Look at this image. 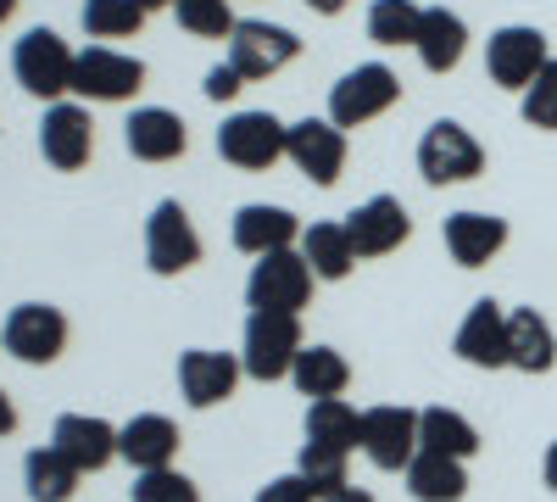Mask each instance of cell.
<instances>
[{
	"instance_id": "obj_41",
	"label": "cell",
	"mask_w": 557,
	"mask_h": 502,
	"mask_svg": "<svg viewBox=\"0 0 557 502\" xmlns=\"http://www.w3.org/2000/svg\"><path fill=\"white\" fill-rule=\"evenodd\" d=\"M312 12H323V17H335V12H346V0H307Z\"/></svg>"
},
{
	"instance_id": "obj_28",
	"label": "cell",
	"mask_w": 557,
	"mask_h": 502,
	"mask_svg": "<svg viewBox=\"0 0 557 502\" xmlns=\"http://www.w3.org/2000/svg\"><path fill=\"white\" fill-rule=\"evenodd\" d=\"M301 257L318 280H346L357 262V246L346 235V223H312V230H301Z\"/></svg>"
},
{
	"instance_id": "obj_4",
	"label": "cell",
	"mask_w": 557,
	"mask_h": 502,
	"mask_svg": "<svg viewBox=\"0 0 557 502\" xmlns=\"http://www.w3.org/2000/svg\"><path fill=\"white\" fill-rule=\"evenodd\" d=\"M396 101H401V78L385 62H362L330 89V123L335 128H362V123L385 118Z\"/></svg>"
},
{
	"instance_id": "obj_1",
	"label": "cell",
	"mask_w": 557,
	"mask_h": 502,
	"mask_svg": "<svg viewBox=\"0 0 557 502\" xmlns=\"http://www.w3.org/2000/svg\"><path fill=\"white\" fill-rule=\"evenodd\" d=\"M73 68H78V57L67 51V39H62L57 28H28V34L17 39V51H12L17 84L28 89V96L51 101V107L73 89Z\"/></svg>"
},
{
	"instance_id": "obj_35",
	"label": "cell",
	"mask_w": 557,
	"mask_h": 502,
	"mask_svg": "<svg viewBox=\"0 0 557 502\" xmlns=\"http://www.w3.org/2000/svg\"><path fill=\"white\" fill-rule=\"evenodd\" d=\"M178 28H190L196 39H228L235 34V17H228L223 0H173Z\"/></svg>"
},
{
	"instance_id": "obj_39",
	"label": "cell",
	"mask_w": 557,
	"mask_h": 502,
	"mask_svg": "<svg viewBox=\"0 0 557 502\" xmlns=\"http://www.w3.org/2000/svg\"><path fill=\"white\" fill-rule=\"evenodd\" d=\"M541 480H546V491L557 497V441L546 446V458H541Z\"/></svg>"
},
{
	"instance_id": "obj_20",
	"label": "cell",
	"mask_w": 557,
	"mask_h": 502,
	"mask_svg": "<svg viewBox=\"0 0 557 502\" xmlns=\"http://www.w3.org/2000/svg\"><path fill=\"white\" fill-rule=\"evenodd\" d=\"M123 146L139 157V162H178L190 134H184V118L168 112V107H139L128 123H123Z\"/></svg>"
},
{
	"instance_id": "obj_36",
	"label": "cell",
	"mask_w": 557,
	"mask_h": 502,
	"mask_svg": "<svg viewBox=\"0 0 557 502\" xmlns=\"http://www.w3.org/2000/svg\"><path fill=\"white\" fill-rule=\"evenodd\" d=\"M128 497H134V502H201L196 480H190V475H178V469H151V475H134Z\"/></svg>"
},
{
	"instance_id": "obj_34",
	"label": "cell",
	"mask_w": 557,
	"mask_h": 502,
	"mask_svg": "<svg viewBox=\"0 0 557 502\" xmlns=\"http://www.w3.org/2000/svg\"><path fill=\"white\" fill-rule=\"evenodd\" d=\"M519 112H524V123H530V128L557 134V57L535 73V84L519 96Z\"/></svg>"
},
{
	"instance_id": "obj_7",
	"label": "cell",
	"mask_w": 557,
	"mask_h": 502,
	"mask_svg": "<svg viewBox=\"0 0 557 502\" xmlns=\"http://www.w3.org/2000/svg\"><path fill=\"white\" fill-rule=\"evenodd\" d=\"M0 346H7L17 363H57L67 352V318L62 307H45V302H23L7 313V325H0Z\"/></svg>"
},
{
	"instance_id": "obj_6",
	"label": "cell",
	"mask_w": 557,
	"mask_h": 502,
	"mask_svg": "<svg viewBox=\"0 0 557 502\" xmlns=\"http://www.w3.org/2000/svg\"><path fill=\"white\" fill-rule=\"evenodd\" d=\"M418 173H424L430 185H469V179L485 173V146L462 123L441 118V123L424 128V140H418Z\"/></svg>"
},
{
	"instance_id": "obj_37",
	"label": "cell",
	"mask_w": 557,
	"mask_h": 502,
	"mask_svg": "<svg viewBox=\"0 0 557 502\" xmlns=\"http://www.w3.org/2000/svg\"><path fill=\"white\" fill-rule=\"evenodd\" d=\"M257 502H318V497H312V486L301 475H278V480H268L257 491Z\"/></svg>"
},
{
	"instance_id": "obj_33",
	"label": "cell",
	"mask_w": 557,
	"mask_h": 502,
	"mask_svg": "<svg viewBox=\"0 0 557 502\" xmlns=\"http://www.w3.org/2000/svg\"><path fill=\"white\" fill-rule=\"evenodd\" d=\"M84 28L89 39H128L139 34V23H146V12L134 7V0H84Z\"/></svg>"
},
{
	"instance_id": "obj_22",
	"label": "cell",
	"mask_w": 557,
	"mask_h": 502,
	"mask_svg": "<svg viewBox=\"0 0 557 502\" xmlns=\"http://www.w3.org/2000/svg\"><path fill=\"white\" fill-rule=\"evenodd\" d=\"M301 241V223L290 207H268V201H251L235 212V246L246 257H273V252H290Z\"/></svg>"
},
{
	"instance_id": "obj_43",
	"label": "cell",
	"mask_w": 557,
	"mask_h": 502,
	"mask_svg": "<svg viewBox=\"0 0 557 502\" xmlns=\"http://www.w3.org/2000/svg\"><path fill=\"white\" fill-rule=\"evenodd\" d=\"M139 12H162V7H173V0H134Z\"/></svg>"
},
{
	"instance_id": "obj_8",
	"label": "cell",
	"mask_w": 557,
	"mask_h": 502,
	"mask_svg": "<svg viewBox=\"0 0 557 502\" xmlns=\"http://www.w3.org/2000/svg\"><path fill=\"white\" fill-rule=\"evenodd\" d=\"M546 62H552L546 34L530 28V23H507V28H496L491 45H485V73H491V84L519 89V96L535 84V73H541Z\"/></svg>"
},
{
	"instance_id": "obj_17",
	"label": "cell",
	"mask_w": 557,
	"mask_h": 502,
	"mask_svg": "<svg viewBox=\"0 0 557 502\" xmlns=\"http://www.w3.org/2000/svg\"><path fill=\"white\" fill-rule=\"evenodd\" d=\"M346 235L357 246V257H391L407 235H412V218L396 196H368L351 218H346Z\"/></svg>"
},
{
	"instance_id": "obj_10",
	"label": "cell",
	"mask_w": 557,
	"mask_h": 502,
	"mask_svg": "<svg viewBox=\"0 0 557 502\" xmlns=\"http://www.w3.org/2000/svg\"><path fill=\"white\" fill-rule=\"evenodd\" d=\"M362 452L374 469H407L418 458V407H362Z\"/></svg>"
},
{
	"instance_id": "obj_15",
	"label": "cell",
	"mask_w": 557,
	"mask_h": 502,
	"mask_svg": "<svg viewBox=\"0 0 557 502\" xmlns=\"http://www.w3.org/2000/svg\"><path fill=\"white\" fill-rule=\"evenodd\" d=\"M240 357L235 352H207V346H196V352H184L178 357V391H184V402L190 407H218V402H228L235 396V385H240Z\"/></svg>"
},
{
	"instance_id": "obj_44",
	"label": "cell",
	"mask_w": 557,
	"mask_h": 502,
	"mask_svg": "<svg viewBox=\"0 0 557 502\" xmlns=\"http://www.w3.org/2000/svg\"><path fill=\"white\" fill-rule=\"evenodd\" d=\"M12 12H17V0H0V23H7Z\"/></svg>"
},
{
	"instance_id": "obj_13",
	"label": "cell",
	"mask_w": 557,
	"mask_h": 502,
	"mask_svg": "<svg viewBox=\"0 0 557 502\" xmlns=\"http://www.w3.org/2000/svg\"><path fill=\"white\" fill-rule=\"evenodd\" d=\"M96 151V123L78 101H57L45 107V123H39V157L51 162L57 173H78Z\"/></svg>"
},
{
	"instance_id": "obj_14",
	"label": "cell",
	"mask_w": 557,
	"mask_h": 502,
	"mask_svg": "<svg viewBox=\"0 0 557 502\" xmlns=\"http://www.w3.org/2000/svg\"><path fill=\"white\" fill-rule=\"evenodd\" d=\"M285 157L312 179V185L330 191L346 168V128H335L330 118H301V123H290V151Z\"/></svg>"
},
{
	"instance_id": "obj_19",
	"label": "cell",
	"mask_w": 557,
	"mask_h": 502,
	"mask_svg": "<svg viewBox=\"0 0 557 502\" xmlns=\"http://www.w3.org/2000/svg\"><path fill=\"white\" fill-rule=\"evenodd\" d=\"M451 352L469 363V369H507V313L485 296L469 307V318L457 325Z\"/></svg>"
},
{
	"instance_id": "obj_12",
	"label": "cell",
	"mask_w": 557,
	"mask_h": 502,
	"mask_svg": "<svg viewBox=\"0 0 557 502\" xmlns=\"http://www.w3.org/2000/svg\"><path fill=\"white\" fill-rule=\"evenodd\" d=\"M139 84H146V62L139 57H123L112 45H89L78 51V68H73V89L89 101H128L139 96Z\"/></svg>"
},
{
	"instance_id": "obj_9",
	"label": "cell",
	"mask_w": 557,
	"mask_h": 502,
	"mask_svg": "<svg viewBox=\"0 0 557 502\" xmlns=\"http://www.w3.org/2000/svg\"><path fill=\"white\" fill-rule=\"evenodd\" d=\"M296 57H301V39L285 23H235V34H228V68L240 78H273Z\"/></svg>"
},
{
	"instance_id": "obj_3",
	"label": "cell",
	"mask_w": 557,
	"mask_h": 502,
	"mask_svg": "<svg viewBox=\"0 0 557 502\" xmlns=\"http://www.w3.org/2000/svg\"><path fill=\"white\" fill-rule=\"evenodd\" d=\"M285 151H290V123H278L273 112H235V118H223V128H218V157L228 168L268 173Z\"/></svg>"
},
{
	"instance_id": "obj_42",
	"label": "cell",
	"mask_w": 557,
	"mask_h": 502,
	"mask_svg": "<svg viewBox=\"0 0 557 502\" xmlns=\"http://www.w3.org/2000/svg\"><path fill=\"white\" fill-rule=\"evenodd\" d=\"M330 502H374V491H357V486H346L341 497H330Z\"/></svg>"
},
{
	"instance_id": "obj_18",
	"label": "cell",
	"mask_w": 557,
	"mask_h": 502,
	"mask_svg": "<svg viewBox=\"0 0 557 502\" xmlns=\"http://www.w3.org/2000/svg\"><path fill=\"white\" fill-rule=\"evenodd\" d=\"M117 458L134 475H151V469H173L178 458V425L168 414H134L117 430Z\"/></svg>"
},
{
	"instance_id": "obj_23",
	"label": "cell",
	"mask_w": 557,
	"mask_h": 502,
	"mask_svg": "<svg viewBox=\"0 0 557 502\" xmlns=\"http://www.w3.org/2000/svg\"><path fill=\"white\" fill-rule=\"evenodd\" d=\"M557 363V335L535 307H513L507 313V369L519 375H546Z\"/></svg>"
},
{
	"instance_id": "obj_5",
	"label": "cell",
	"mask_w": 557,
	"mask_h": 502,
	"mask_svg": "<svg viewBox=\"0 0 557 502\" xmlns=\"http://www.w3.org/2000/svg\"><path fill=\"white\" fill-rule=\"evenodd\" d=\"M312 280H318V273L307 268V257L296 246L290 252H273V257H257L251 262L246 302H251V313H301L312 302Z\"/></svg>"
},
{
	"instance_id": "obj_29",
	"label": "cell",
	"mask_w": 557,
	"mask_h": 502,
	"mask_svg": "<svg viewBox=\"0 0 557 502\" xmlns=\"http://www.w3.org/2000/svg\"><path fill=\"white\" fill-rule=\"evenodd\" d=\"M307 441L351 452V446H362V414H357L346 396H323V402L307 407Z\"/></svg>"
},
{
	"instance_id": "obj_32",
	"label": "cell",
	"mask_w": 557,
	"mask_h": 502,
	"mask_svg": "<svg viewBox=\"0 0 557 502\" xmlns=\"http://www.w3.org/2000/svg\"><path fill=\"white\" fill-rule=\"evenodd\" d=\"M418 23H424L418 0H374L368 7V39L374 45H418Z\"/></svg>"
},
{
	"instance_id": "obj_2",
	"label": "cell",
	"mask_w": 557,
	"mask_h": 502,
	"mask_svg": "<svg viewBox=\"0 0 557 502\" xmlns=\"http://www.w3.org/2000/svg\"><path fill=\"white\" fill-rule=\"evenodd\" d=\"M301 357V318L296 313H251L240 341V369L251 380H285Z\"/></svg>"
},
{
	"instance_id": "obj_26",
	"label": "cell",
	"mask_w": 557,
	"mask_h": 502,
	"mask_svg": "<svg viewBox=\"0 0 557 502\" xmlns=\"http://www.w3.org/2000/svg\"><path fill=\"white\" fill-rule=\"evenodd\" d=\"M401 475H407L412 502H462L469 497V469L457 458H441V452H418Z\"/></svg>"
},
{
	"instance_id": "obj_30",
	"label": "cell",
	"mask_w": 557,
	"mask_h": 502,
	"mask_svg": "<svg viewBox=\"0 0 557 502\" xmlns=\"http://www.w3.org/2000/svg\"><path fill=\"white\" fill-rule=\"evenodd\" d=\"M78 469L62 458L57 446H34L28 458H23V486H28V497L34 502H67L73 491H78Z\"/></svg>"
},
{
	"instance_id": "obj_11",
	"label": "cell",
	"mask_w": 557,
	"mask_h": 502,
	"mask_svg": "<svg viewBox=\"0 0 557 502\" xmlns=\"http://www.w3.org/2000/svg\"><path fill=\"white\" fill-rule=\"evenodd\" d=\"M146 262H151V273H162V280H173V273L201 262V235H196L190 212H184L178 201H157V212L146 223Z\"/></svg>"
},
{
	"instance_id": "obj_16",
	"label": "cell",
	"mask_w": 557,
	"mask_h": 502,
	"mask_svg": "<svg viewBox=\"0 0 557 502\" xmlns=\"http://www.w3.org/2000/svg\"><path fill=\"white\" fill-rule=\"evenodd\" d=\"M51 446L78 469V475H101L117 458V430L96 414H62L51 430Z\"/></svg>"
},
{
	"instance_id": "obj_27",
	"label": "cell",
	"mask_w": 557,
	"mask_h": 502,
	"mask_svg": "<svg viewBox=\"0 0 557 502\" xmlns=\"http://www.w3.org/2000/svg\"><path fill=\"white\" fill-rule=\"evenodd\" d=\"M290 380H296V391H301V396L323 402V396H341V391L351 385V363H346L335 346H301Z\"/></svg>"
},
{
	"instance_id": "obj_25",
	"label": "cell",
	"mask_w": 557,
	"mask_h": 502,
	"mask_svg": "<svg viewBox=\"0 0 557 502\" xmlns=\"http://www.w3.org/2000/svg\"><path fill=\"white\" fill-rule=\"evenodd\" d=\"M418 452H441V458L469 464L480 452V430L457 407H418Z\"/></svg>"
},
{
	"instance_id": "obj_21",
	"label": "cell",
	"mask_w": 557,
	"mask_h": 502,
	"mask_svg": "<svg viewBox=\"0 0 557 502\" xmlns=\"http://www.w3.org/2000/svg\"><path fill=\"white\" fill-rule=\"evenodd\" d=\"M441 241H446L451 262L485 268V262L507 246V218H496V212H451V218L441 223Z\"/></svg>"
},
{
	"instance_id": "obj_31",
	"label": "cell",
	"mask_w": 557,
	"mask_h": 502,
	"mask_svg": "<svg viewBox=\"0 0 557 502\" xmlns=\"http://www.w3.org/2000/svg\"><path fill=\"white\" fill-rule=\"evenodd\" d=\"M346 458H351V452H335V446H318V441H307V446H301V464H296V475L312 486V497H318V502H330V497H341V491L351 486Z\"/></svg>"
},
{
	"instance_id": "obj_24",
	"label": "cell",
	"mask_w": 557,
	"mask_h": 502,
	"mask_svg": "<svg viewBox=\"0 0 557 502\" xmlns=\"http://www.w3.org/2000/svg\"><path fill=\"white\" fill-rule=\"evenodd\" d=\"M418 62H424L430 73H451L462 62V51H469V23H462L457 12L446 7H424V23H418Z\"/></svg>"
},
{
	"instance_id": "obj_38",
	"label": "cell",
	"mask_w": 557,
	"mask_h": 502,
	"mask_svg": "<svg viewBox=\"0 0 557 502\" xmlns=\"http://www.w3.org/2000/svg\"><path fill=\"white\" fill-rule=\"evenodd\" d=\"M240 89H246V78L228 68V62H218V68L207 73V101H235Z\"/></svg>"
},
{
	"instance_id": "obj_40",
	"label": "cell",
	"mask_w": 557,
	"mask_h": 502,
	"mask_svg": "<svg viewBox=\"0 0 557 502\" xmlns=\"http://www.w3.org/2000/svg\"><path fill=\"white\" fill-rule=\"evenodd\" d=\"M17 430V407H12V396L0 391V436H12Z\"/></svg>"
}]
</instances>
